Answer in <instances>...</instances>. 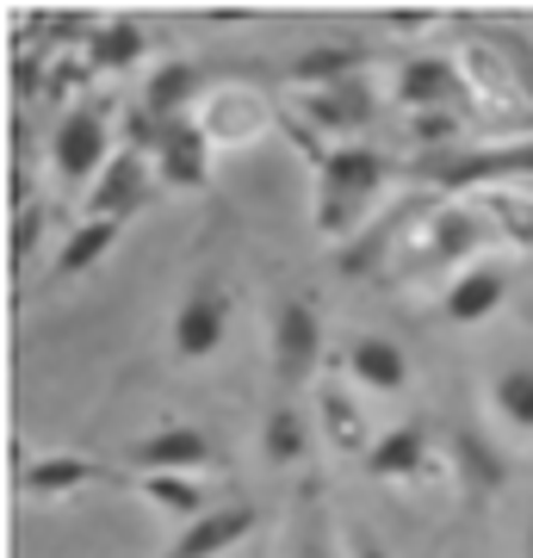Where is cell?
I'll list each match as a JSON object with an SVG mask.
<instances>
[{"label": "cell", "instance_id": "obj_1", "mask_svg": "<svg viewBox=\"0 0 533 558\" xmlns=\"http://www.w3.org/2000/svg\"><path fill=\"white\" fill-rule=\"evenodd\" d=\"M391 186V156L385 149H366V143H341L329 149V161L316 168V186H311V223L316 236L329 242H348L378 218V193Z\"/></svg>", "mask_w": 533, "mask_h": 558}, {"label": "cell", "instance_id": "obj_2", "mask_svg": "<svg viewBox=\"0 0 533 558\" xmlns=\"http://www.w3.org/2000/svg\"><path fill=\"white\" fill-rule=\"evenodd\" d=\"M428 186L440 193H490V186H528L533 180V137H502V143H459L440 156L415 161Z\"/></svg>", "mask_w": 533, "mask_h": 558}, {"label": "cell", "instance_id": "obj_3", "mask_svg": "<svg viewBox=\"0 0 533 558\" xmlns=\"http://www.w3.org/2000/svg\"><path fill=\"white\" fill-rule=\"evenodd\" d=\"M119 156L112 143V119H106V100H87L75 112H62L57 131H50V168H57L69 186H94Z\"/></svg>", "mask_w": 533, "mask_h": 558}, {"label": "cell", "instance_id": "obj_4", "mask_svg": "<svg viewBox=\"0 0 533 558\" xmlns=\"http://www.w3.org/2000/svg\"><path fill=\"white\" fill-rule=\"evenodd\" d=\"M490 236H496V230H490V218L477 211V199L472 205H465V199H440L435 211H428V223L415 230V242H422L415 255H422V267H459V274H465L472 255Z\"/></svg>", "mask_w": 533, "mask_h": 558}, {"label": "cell", "instance_id": "obj_5", "mask_svg": "<svg viewBox=\"0 0 533 558\" xmlns=\"http://www.w3.org/2000/svg\"><path fill=\"white\" fill-rule=\"evenodd\" d=\"M391 94L410 112H465V106H477L453 57H403L391 75Z\"/></svg>", "mask_w": 533, "mask_h": 558}, {"label": "cell", "instance_id": "obj_6", "mask_svg": "<svg viewBox=\"0 0 533 558\" xmlns=\"http://www.w3.org/2000/svg\"><path fill=\"white\" fill-rule=\"evenodd\" d=\"M198 119V131L211 137V149H249V143H261L267 131H274V106L261 100L255 87H218L211 100L193 112Z\"/></svg>", "mask_w": 533, "mask_h": 558}, {"label": "cell", "instance_id": "obj_7", "mask_svg": "<svg viewBox=\"0 0 533 558\" xmlns=\"http://www.w3.org/2000/svg\"><path fill=\"white\" fill-rule=\"evenodd\" d=\"M323 366V323L311 299H279L274 304V373L279 385H311Z\"/></svg>", "mask_w": 533, "mask_h": 558}, {"label": "cell", "instance_id": "obj_8", "mask_svg": "<svg viewBox=\"0 0 533 558\" xmlns=\"http://www.w3.org/2000/svg\"><path fill=\"white\" fill-rule=\"evenodd\" d=\"M156 199V161L149 156H137V149H119L112 156V168L87 186V218H112V223H124V218H137L143 205Z\"/></svg>", "mask_w": 533, "mask_h": 558}, {"label": "cell", "instance_id": "obj_9", "mask_svg": "<svg viewBox=\"0 0 533 558\" xmlns=\"http://www.w3.org/2000/svg\"><path fill=\"white\" fill-rule=\"evenodd\" d=\"M223 329H230V292H223L218 279H198L193 292L180 299V311H174V360L218 354Z\"/></svg>", "mask_w": 533, "mask_h": 558}, {"label": "cell", "instance_id": "obj_10", "mask_svg": "<svg viewBox=\"0 0 533 558\" xmlns=\"http://www.w3.org/2000/svg\"><path fill=\"white\" fill-rule=\"evenodd\" d=\"M124 465L137 472V478H156V472H174V478H193L205 465H218V447L205 428H156V435H143Z\"/></svg>", "mask_w": 533, "mask_h": 558}, {"label": "cell", "instance_id": "obj_11", "mask_svg": "<svg viewBox=\"0 0 533 558\" xmlns=\"http://www.w3.org/2000/svg\"><path fill=\"white\" fill-rule=\"evenodd\" d=\"M292 112L311 124L316 137H348V131H360V124H373L378 87L366 75H354V81H336V87H316V94H304Z\"/></svg>", "mask_w": 533, "mask_h": 558}, {"label": "cell", "instance_id": "obj_12", "mask_svg": "<svg viewBox=\"0 0 533 558\" xmlns=\"http://www.w3.org/2000/svg\"><path fill=\"white\" fill-rule=\"evenodd\" d=\"M211 137L198 131V119H174L168 131H161V143H156V180L161 186H174V193H205L211 186Z\"/></svg>", "mask_w": 533, "mask_h": 558}, {"label": "cell", "instance_id": "obj_13", "mask_svg": "<svg viewBox=\"0 0 533 558\" xmlns=\"http://www.w3.org/2000/svg\"><path fill=\"white\" fill-rule=\"evenodd\" d=\"M435 205L440 199H397V205H385V211H378V218L341 248V274H373V267H385V260H391V242L403 236V230H422Z\"/></svg>", "mask_w": 533, "mask_h": 558}, {"label": "cell", "instance_id": "obj_14", "mask_svg": "<svg viewBox=\"0 0 533 558\" xmlns=\"http://www.w3.org/2000/svg\"><path fill=\"white\" fill-rule=\"evenodd\" d=\"M440 465H447V453H435V428L428 422H403V428H391V435H378L366 447V472L373 478H428Z\"/></svg>", "mask_w": 533, "mask_h": 558}, {"label": "cell", "instance_id": "obj_15", "mask_svg": "<svg viewBox=\"0 0 533 558\" xmlns=\"http://www.w3.org/2000/svg\"><path fill=\"white\" fill-rule=\"evenodd\" d=\"M502 299H509V267L502 260H472L465 274H453L447 299H440V317L472 329V323H490L502 311Z\"/></svg>", "mask_w": 533, "mask_h": 558}, {"label": "cell", "instance_id": "obj_16", "mask_svg": "<svg viewBox=\"0 0 533 558\" xmlns=\"http://www.w3.org/2000/svg\"><path fill=\"white\" fill-rule=\"evenodd\" d=\"M447 472L459 478L465 502H490L496 490L509 484V459L496 453L477 428H453V435H447Z\"/></svg>", "mask_w": 533, "mask_h": 558}, {"label": "cell", "instance_id": "obj_17", "mask_svg": "<svg viewBox=\"0 0 533 558\" xmlns=\"http://www.w3.org/2000/svg\"><path fill=\"white\" fill-rule=\"evenodd\" d=\"M255 527H261L255 502H218L211 515H198L193 527H180V539L168 546V558H218V553H230V546H242Z\"/></svg>", "mask_w": 533, "mask_h": 558}, {"label": "cell", "instance_id": "obj_18", "mask_svg": "<svg viewBox=\"0 0 533 558\" xmlns=\"http://www.w3.org/2000/svg\"><path fill=\"white\" fill-rule=\"evenodd\" d=\"M453 62H459V75H465V87H472L477 106H490V112H502V106H521L509 62H502V50H496L484 32H472V44H465V50H453Z\"/></svg>", "mask_w": 533, "mask_h": 558}, {"label": "cell", "instance_id": "obj_19", "mask_svg": "<svg viewBox=\"0 0 533 558\" xmlns=\"http://www.w3.org/2000/svg\"><path fill=\"white\" fill-rule=\"evenodd\" d=\"M106 478H112V472L87 453H44V459H32V465H20L25 497H38V502H57V497H69V490H87V484H106Z\"/></svg>", "mask_w": 533, "mask_h": 558}, {"label": "cell", "instance_id": "obj_20", "mask_svg": "<svg viewBox=\"0 0 533 558\" xmlns=\"http://www.w3.org/2000/svg\"><path fill=\"white\" fill-rule=\"evenodd\" d=\"M366 44L360 38H336V44H311L304 57L286 69V75L304 87V94H316V87H336V81H354V75H366Z\"/></svg>", "mask_w": 533, "mask_h": 558}, {"label": "cell", "instance_id": "obj_21", "mask_svg": "<svg viewBox=\"0 0 533 558\" xmlns=\"http://www.w3.org/2000/svg\"><path fill=\"white\" fill-rule=\"evenodd\" d=\"M348 373H354L360 391L391 398V391H403V385H410V354H403L397 341H385V336H360L354 348H348Z\"/></svg>", "mask_w": 533, "mask_h": 558}, {"label": "cell", "instance_id": "obj_22", "mask_svg": "<svg viewBox=\"0 0 533 558\" xmlns=\"http://www.w3.org/2000/svg\"><path fill=\"white\" fill-rule=\"evenodd\" d=\"M198 94H205V69H198L193 57H174V62H161L156 75H149L143 106H149L161 124H174V119H193Z\"/></svg>", "mask_w": 533, "mask_h": 558}, {"label": "cell", "instance_id": "obj_23", "mask_svg": "<svg viewBox=\"0 0 533 558\" xmlns=\"http://www.w3.org/2000/svg\"><path fill=\"white\" fill-rule=\"evenodd\" d=\"M477 211L490 218V230L509 242V248L533 255V193L528 186H490V193L477 199Z\"/></svg>", "mask_w": 533, "mask_h": 558}, {"label": "cell", "instance_id": "obj_24", "mask_svg": "<svg viewBox=\"0 0 533 558\" xmlns=\"http://www.w3.org/2000/svg\"><path fill=\"white\" fill-rule=\"evenodd\" d=\"M323 440L336 447V453H360L366 459V447H373V435H366V410L354 403V391H341V385H323Z\"/></svg>", "mask_w": 533, "mask_h": 558}, {"label": "cell", "instance_id": "obj_25", "mask_svg": "<svg viewBox=\"0 0 533 558\" xmlns=\"http://www.w3.org/2000/svg\"><path fill=\"white\" fill-rule=\"evenodd\" d=\"M119 230L124 223H112V218H81L75 236L62 242V255L50 260V279H75V274H87V267H99V255L119 242Z\"/></svg>", "mask_w": 533, "mask_h": 558}, {"label": "cell", "instance_id": "obj_26", "mask_svg": "<svg viewBox=\"0 0 533 558\" xmlns=\"http://www.w3.org/2000/svg\"><path fill=\"white\" fill-rule=\"evenodd\" d=\"M261 453L274 459V465H298V459L311 453V416L298 403H274L267 422H261Z\"/></svg>", "mask_w": 533, "mask_h": 558}, {"label": "cell", "instance_id": "obj_27", "mask_svg": "<svg viewBox=\"0 0 533 558\" xmlns=\"http://www.w3.org/2000/svg\"><path fill=\"white\" fill-rule=\"evenodd\" d=\"M137 490H143L149 502H156L161 515L186 521V527H193L198 515H211V509H218L205 484H193V478H174V472H156V478H137Z\"/></svg>", "mask_w": 533, "mask_h": 558}, {"label": "cell", "instance_id": "obj_28", "mask_svg": "<svg viewBox=\"0 0 533 558\" xmlns=\"http://www.w3.org/2000/svg\"><path fill=\"white\" fill-rule=\"evenodd\" d=\"M87 62L99 75H124L143 62V25L137 20H99L94 44H87Z\"/></svg>", "mask_w": 533, "mask_h": 558}, {"label": "cell", "instance_id": "obj_29", "mask_svg": "<svg viewBox=\"0 0 533 558\" xmlns=\"http://www.w3.org/2000/svg\"><path fill=\"white\" fill-rule=\"evenodd\" d=\"M490 403H496V416L509 422V428L533 435V366H502V373L490 379Z\"/></svg>", "mask_w": 533, "mask_h": 558}, {"label": "cell", "instance_id": "obj_30", "mask_svg": "<svg viewBox=\"0 0 533 558\" xmlns=\"http://www.w3.org/2000/svg\"><path fill=\"white\" fill-rule=\"evenodd\" d=\"M484 38L502 50V62H509L514 75V94H521V106H533V38L521 32V25H477Z\"/></svg>", "mask_w": 533, "mask_h": 558}, {"label": "cell", "instance_id": "obj_31", "mask_svg": "<svg viewBox=\"0 0 533 558\" xmlns=\"http://www.w3.org/2000/svg\"><path fill=\"white\" fill-rule=\"evenodd\" d=\"M286 558H336L329 553V521H323L316 490H304V509H298V521H292V553Z\"/></svg>", "mask_w": 533, "mask_h": 558}, {"label": "cell", "instance_id": "obj_32", "mask_svg": "<svg viewBox=\"0 0 533 558\" xmlns=\"http://www.w3.org/2000/svg\"><path fill=\"white\" fill-rule=\"evenodd\" d=\"M38 236H44V205H20L13 211V260L25 267V255H38Z\"/></svg>", "mask_w": 533, "mask_h": 558}, {"label": "cell", "instance_id": "obj_33", "mask_svg": "<svg viewBox=\"0 0 533 558\" xmlns=\"http://www.w3.org/2000/svg\"><path fill=\"white\" fill-rule=\"evenodd\" d=\"M348 558H391L385 553V539L366 534V527H348Z\"/></svg>", "mask_w": 533, "mask_h": 558}, {"label": "cell", "instance_id": "obj_34", "mask_svg": "<svg viewBox=\"0 0 533 558\" xmlns=\"http://www.w3.org/2000/svg\"><path fill=\"white\" fill-rule=\"evenodd\" d=\"M242 558H267V546H255V553H242Z\"/></svg>", "mask_w": 533, "mask_h": 558}, {"label": "cell", "instance_id": "obj_35", "mask_svg": "<svg viewBox=\"0 0 533 558\" xmlns=\"http://www.w3.org/2000/svg\"><path fill=\"white\" fill-rule=\"evenodd\" d=\"M528 558H533V521H528Z\"/></svg>", "mask_w": 533, "mask_h": 558}, {"label": "cell", "instance_id": "obj_36", "mask_svg": "<svg viewBox=\"0 0 533 558\" xmlns=\"http://www.w3.org/2000/svg\"><path fill=\"white\" fill-rule=\"evenodd\" d=\"M528 193H533V180H528Z\"/></svg>", "mask_w": 533, "mask_h": 558}]
</instances>
